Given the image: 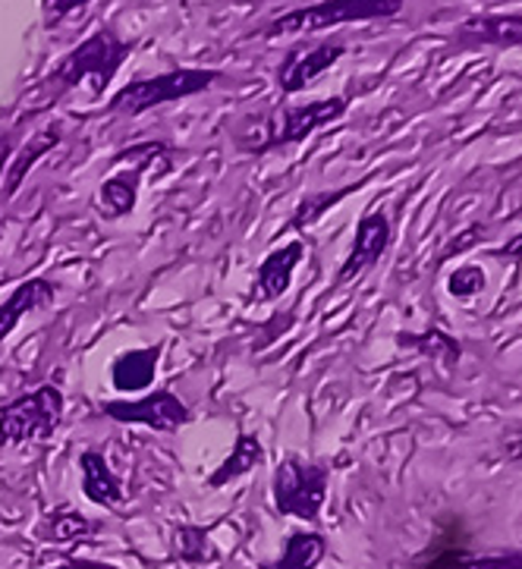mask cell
Wrapping results in <instances>:
<instances>
[{"instance_id": "cell-14", "label": "cell", "mask_w": 522, "mask_h": 569, "mask_svg": "<svg viewBox=\"0 0 522 569\" xmlns=\"http://www.w3.org/2000/svg\"><path fill=\"white\" fill-rule=\"evenodd\" d=\"M79 466H82V491L89 500H94V503H120L123 500V485L113 476L104 453L86 450L79 457Z\"/></svg>"}, {"instance_id": "cell-5", "label": "cell", "mask_w": 522, "mask_h": 569, "mask_svg": "<svg viewBox=\"0 0 522 569\" xmlns=\"http://www.w3.org/2000/svg\"><path fill=\"white\" fill-rule=\"evenodd\" d=\"M218 79H221L218 70H170V73L149 76V79H135L127 89L113 94L108 111L139 117V113L161 108L168 101H180L189 94L205 92Z\"/></svg>"}, {"instance_id": "cell-8", "label": "cell", "mask_w": 522, "mask_h": 569, "mask_svg": "<svg viewBox=\"0 0 522 569\" xmlns=\"http://www.w3.org/2000/svg\"><path fill=\"white\" fill-rule=\"evenodd\" d=\"M104 416H111L113 422L145 425L151 431H177L180 425H187L189 416L187 403L170 393V390H154L142 400H117V403H104Z\"/></svg>"}, {"instance_id": "cell-6", "label": "cell", "mask_w": 522, "mask_h": 569, "mask_svg": "<svg viewBox=\"0 0 522 569\" xmlns=\"http://www.w3.org/2000/svg\"><path fill=\"white\" fill-rule=\"evenodd\" d=\"M328 500V469L321 462L287 457L274 472V507L283 516L315 522Z\"/></svg>"}, {"instance_id": "cell-7", "label": "cell", "mask_w": 522, "mask_h": 569, "mask_svg": "<svg viewBox=\"0 0 522 569\" xmlns=\"http://www.w3.org/2000/svg\"><path fill=\"white\" fill-rule=\"evenodd\" d=\"M127 158L135 161L132 170L127 173H117L111 180H104L101 189H98V196H94V208L101 211V218H108V221H117V218H123V214H130L132 208H135V199H139V183H142V173L154 167V161L161 158H168V148L164 146H135L127 151Z\"/></svg>"}, {"instance_id": "cell-11", "label": "cell", "mask_w": 522, "mask_h": 569, "mask_svg": "<svg viewBox=\"0 0 522 569\" xmlns=\"http://www.w3.org/2000/svg\"><path fill=\"white\" fill-rule=\"evenodd\" d=\"M456 44L463 48H522V13H482L469 17L456 29Z\"/></svg>"}, {"instance_id": "cell-16", "label": "cell", "mask_w": 522, "mask_h": 569, "mask_svg": "<svg viewBox=\"0 0 522 569\" xmlns=\"http://www.w3.org/2000/svg\"><path fill=\"white\" fill-rule=\"evenodd\" d=\"M264 462V447H261L259 438H252V435H240L237 438V447H233V453L211 472L208 478V488H224L230 481H237V478L249 476L255 466Z\"/></svg>"}, {"instance_id": "cell-10", "label": "cell", "mask_w": 522, "mask_h": 569, "mask_svg": "<svg viewBox=\"0 0 522 569\" xmlns=\"http://www.w3.org/2000/svg\"><path fill=\"white\" fill-rule=\"evenodd\" d=\"M393 239V227L391 218L384 211H369L359 227H355V239H353V252L347 256V261L340 264L337 271V283H350L359 271L365 268H374L381 256L388 252Z\"/></svg>"}, {"instance_id": "cell-29", "label": "cell", "mask_w": 522, "mask_h": 569, "mask_svg": "<svg viewBox=\"0 0 522 569\" xmlns=\"http://www.w3.org/2000/svg\"><path fill=\"white\" fill-rule=\"evenodd\" d=\"M57 569H111V567H101V563H89V560H70V563H63V567Z\"/></svg>"}, {"instance_id": "cell-25", "label": "cell", "mask_w": 522, "mask_h": 569, "mask_svg": "<svg viewBox=\"0 0 522 569\" xmlns=\"http://www.w3.org/2000/svg\"><path fill=\"white\" fill-rule=\"evenodd\" d=\"M488 237V230H482V227H466L463 233L456 239H450L448 246H444V252H441V261H448V258L460 256V252H469V249H475L482 239Z\"/></svg>"}, {"instance_id": "cell-26", "label": "cell", "mask_w": 522, "mask_h": 569, "mask_svg": "<svg viewBox=\"0 0 522 569\" xmlns=\"http://www.w3.org/2000/svg\"><path fill=\"white\" fill-rule=\"evenodd\" d=\"M89 0H41V10H44V22L57 26L63 17H70L76 10H82Z\"/></svg>"}, {"instance_id": "cell-9", "label": "cell", "mask_w": 522, "mask_h": 569, "mask_svg": "<svg viewBox=\"0 0 522 569\" xmlns=\"http://www.w3.org/2000/svg\"><path fill=\"white\" fill-rule=\"evenodd\" d=\"M343 54H347V44L343 41H318V44L293 48L287 54V60H283V67L278 70L280 89L287 94H297L302 89H309L318 76L328 73Z\"/></svg>"}, {"instance_id": "cell-28", "label": "cell", "mask_w": 522, "mask_h": 569, "mask_svg": "<svg viewBox=\"0 0 522 569\" xmlns=\"http://www.w3.org/2000/svg\"><path fill=\"white\" fill-rule=\"evenodd\" d=\"M504 457L513 459V462H522V435H516V438H510L504 443Z\"/></svg>"}, {"instance_id": "cell-22", "label": "cell", "mask_w": 522, "mask_h": 569, "mask_svg": "<svg viewBox=\"0 0 522 569\" xmlns=\"http://www.w3.org/2000/svg\"><path fill=\"white\" fill-rule=\"evenodd\" d=\"M173 551L180 560H189V563H205L214 557V548L208 545V532L199 526H177Z\"/></svg>"}, {"instance_id": "cell-24", "label": "cell", "mask_w": 522, "mask_h": 569, "mask_svg": "<svg viewBox=\"0 0 522 569\" xmlns=\"http://www.w3.org/2000/svg\"><path fill=\"white\" fill-rule=\"evenodd\" d=\"M488 287V274L479 264H460L453 274L448 277V293L453 299H472Z\"/></svg>"}, {"instance_id": "cell-18", "label": "cell", "mask_w": 522, "mask_h": 569, "mask_svg": "<svg viewBox=\"0 0 522 569\" xmlns=\"http://www.w3.org/2000/svg\"><path fill=\"white\" fill-rule=\"evenodd\" d=\"M328 553V541L318 532H297L287 538V548L274 563H264L261 569H315Z\"/></svg>"}, {"instance_id": "cell-15", "label": "cell", "mask_w": 522, "mask_h": 569, "mask_svg": "<svg viewBox=\"0 0 522 569\" xmlns=\"http://www.w3.org/2000/svg\"><path fill=\"white\" fill-rule=\"evenodd\" d=\"M158 359H161V349H132V352H123L111 368V378L113 387L117 390H145L151 385V378H154V368H158Z\"/></svg>"}, {"instance_id": "cell-3", "label": "cell", "mask_w": 522, "mask_h": 569, "mask_svg": "<svg viewBox=\"0 0 522 569\" xmlns=\"http://www.w3.org/2000/svg\"><path fill=\"white\" fill-rule=\"evenodd\" d=\"M350 108V98L347 94H334V98H324V101H309V104H297V108H278L261 120V136L259 139H249L240 142L243 151L249 154H261V151H271L278 146H297L302 139H309L318 127H328L340 120Z\"/></svg>"}, {"instance_id": "cell-27", "label": "cell", "mask_w": 522, "mask_h": 569, "mask_svg": "<svg viewBox=\"0 0 522 569\" xmlns=\"http://www.w3.org/2000/svg\"><path fill=\"white\" fill-rule=\"evenodd\" d=\"M494 256L498 258H522V230L516 233V237L506 239L501 249H494Z\"/></svg>"}, {"instance_id": "cell-19", "label": "cell", "mask_w": 522, "mask_h": 569, "mask_svg": "<svg viewBox=\"0 0 522 569\" xmlns=\"http://www.w3.org/2000/svg\"><path fill=\"white\" fill-rule=\"evenodd\" d=\"M400 343L412 347L419 356H425L431 362H441L444 368H456L460 366V356H463V347L448 331H441V328H429V331L422 333H400Z\"/></svg>"}, {"instance_id": "cell-4", "label": "cell", "mask_w": 522, "mask_h": 569, "mask_svg": "<svg viewBox=\"0 0 522 569\" xmlns=\"http://www.w3.org/2000/svg\"><path fill=\"white\" fill-rule=\"evenodd\" d=\"M63 422V393L60 387L44 385L22 393L0 409V443L17 447L29 441H48Z\"/></svg>"}, {"instance_id": "cell-2", "label": "cell", "mask_w": 522, "mask_h": 569, "mask_svg": "<svg viewBox=\"0 0 522 569\" xmlns=\"http://www.w3.org/2000/svg\"><path fill=\"white\" fill-rule=\"evenodd\" d=\"M406 0H321L312 7H297L290 13H280L278 19H271L261 38H278L293 36V32H321L331 26H343V22H362V19H391L396 13H403Z\"/></svg>"}, {"instance_id": "cell-20", "label": "cell", "mask_w": 522, "mask_h": 569, "mask_svg": "<svg viewBox=\"0 0 522 569\" xmlns=\"http://www.w3.org/2000/svg\"><path fill=\"white\" fill-rule=\"evenodd\" d=\"M92 532V522L86 519L82 513H76V510H57L54 516H48L44 522H41V538L44 541H54V545H67V541H73L79 535H89Z\"/></svg>"}, {"instance_id": "cell-12", "label": "cell", "mask_w": 522, "mask_h": 569, "mask_svg": "<svg viewBox=\"0 0 522 569\" xmlns=\"http://www.w3.org/2000/svg\"><path fill=\"white\" fill-rule=\"evenodd\" d=\"M305 258V246L302 242H290L283 246L280 252H271V256L261 261L259 274H255V290H252V299L259 302H271V299H280V296L290 290V280H293V268Z\"/></svg>"}, {"instance_id": "cell-23", "label": "cell", "mask_w": 522, "mask_h": 569, "mask_svg": "<svg viewBox=\"0 0 522 569\" xmlns=\"http://www.w3.org/2000/svg\"><path fill=\"white\" fill-rule=\"evenodd\" d=\"M350 192H355V186H343V189H334V192H321V196H312L309 202H302L293 211V218L287 223V230H302V227H309V223H315L328 208H334L340 199H347Z\"/></svg>"}, {"instance_id": "cell-13", "label": "cell", "mask_w": 522, "mask_h": 569, "mask_svg": "<svg viewBox=\"0 0 522 569\" xmlns=\"http://www.w3.org/2000/svg\"><path fill=\"white\" fill-rule=\"evenodd\" d=\"M54 283L44 280V277H32V280L19 283L17 290L10 293V299L0 306V340L13 333V328H17L22 315L44 309L48 302H54Z\"/></svg>"}, {"instance_id": "cell-21", "label": "cell", "mask_w": 522, "mask_h": 569, "mask_svg": "<svg viewBox=\"0 0 522 569\" xmlns=\"http://www.w3.org/2000/svg\"><path fill=\"white\" fill-rule=\"evenodd\" d=\"M57 142H60V129L48 127V129H41L36 139L29 142V146L22 148V154H19L17 167L10 170V180H7V196H13V192H17L19 183H22V177H26V170L36 164L38 158H41V154H44L48 148H54Z\"/></svg>"}, {"instance_id": "cell-17", "label": "cell", "mask_w": 522, "mask_h": 569, "mask_svg": "<svg viewBox=\"0 0 522 569\" xmlns=\"http://www.w3.org/2000/svg\"><path fill=\"white\" fill-rule=\"evenodd\" d=\"M425 569H522V548L494 553L444 551L434 553L425 563Z\"/></svg>"}, {"instance_id": "cell-1", "label": "cell", "mask_w": 522, "mask_h": 569, "mask_svg": "<svg viewBox=\"0 0 522 569\" xmlns=\"http://www.w3.org/2000/svg\"><path fill=\"white\" fill-rule=\"evenodd\" d=\"M132 48L135 44L123 41L113 29H101V32L86 38L79 48H73L70 54L60 60V67L51 73L48 86L54 89V94H60L70 92V89L82 86L89 79L92 82V92L101 94L111 86L117 70L123 67V60L132 54Z\"/></svg>"}]
</instances>
